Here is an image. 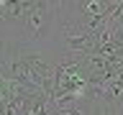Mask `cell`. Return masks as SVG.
<instances>
[{"label": "cell", "instance_id": "6da1fadb", "mask_svg": "<svg viewBox=\"0 0 123 115\" xmlns=\"http://www.w3.org/2000/svg\"><path fill=\"white\" fill-rule=\"evenodd\" d=\"M59 8L62 3H54V0H33L26 21H23L21 28V44L28 46H38L49 41L56 31V18H59Z\"/></svg>", "mask_w": 123, "mask_h": 115}, {"label": "cell", "instance_id": "7a4b0ae2", "mask_svg": "<svg viewBox=\"0 0 123 115\" xmlns=\"http://www.w3.org/2000/svg\"><path fill=\"white\" fill-rule=\"evenodd\" d=\"M59 49L62 54H77V56H90L98 49V38L87 26L77 21H67L59 26Z\"/></svg>", "mask_w": 123, "mask_h": 115}, {"label": "cell", "instance_id": "3957f363", "mask_svg": "<svg viewBox=\"0 0 123 115\" xmlns=\"http://www.w3.org/2000/svg\"><path fill=\"white\" fill-rule=\"evenodd\" d=\"M31 5H33V0H3V3H0L3 26H5V28H10V26L23 28V21H26Z\"/></svg>", "mask_w": 123, "mask_h": 115}, {"label": "cell", "instance_id": "277c9868", "mask_svg": "<svg viewBox=\"0 0 123 115\" xmlns=\"http://www.w3.org/2000/svg\"><path fill=\"white\" fill-rule=\"evenodd\" d=\"M77 18L80 21H87V18H103L108 15V0H82L77 3Z\"/></svg>", "mask_w": 123, "mask_h": 115}]
</instances>
